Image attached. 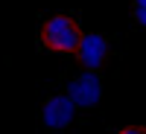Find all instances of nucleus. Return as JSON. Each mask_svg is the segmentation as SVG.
<instances>
[{
  "label": "nucleus",
  "mask_w": 146,
  "mask_h": 134,
  "mask_svg": "<svg viewBox=\"0 0 146 134\" xmlns=\"http://www.w3.org/2000/svg\"><path fill=\"white\" fill-rule=\"evenodd\" d=\"M82 41L79 23L67 15H56L50 20H44L41 26V44L53 53H76V47Z\"/></svg>",
  "instance_id": "f257e3e1"
},
{
  "label": "nucleus",
  "mask_w": 146,
  "mask_h": 134,
  "mask_svg": "<svg viewBox=\"0 0 146 134\" xmlns=\"http://www.w3.org/2000/svg\"><path fill=\"white\" fill-rule=\"evenodd\" d=\"M67 96L73 99L76 108H94L102 99V79L96 76V70H88L82 76H76L73 84L67 88Z\"/></svg>",
  "instance_id": "f03ea898"
},
{
  "label": "nucleus",
  "mask_w": 146,
  "mask_h": 134,
  "mask_svg": "<svg viewBox=\"0 0 146 134\" xmlns=\"http://www.w3.org/2000/svg\"><path fill=\"white\" fill-rule=\"evenodd\" d=\"M73 114H76V105H73V99L67 93H58V96H50V99L44 102L41 108V119H44V125L47 128H67L73 123Z\"/></svg>",
  "instance_id": "7ed1b4c3"
},
{
  "label": "nucleus",
  "mask_w": 146,
  "mask_h": 134,
  "mask_svg": "<svg viewBox=\"0 0 146 134\" xmlns=\"http://www.w3.org/2000/svg\"><path fill=\"white\" fill-rule=\"evenodd\" d=\"M76 55L79 61L88 67V70H100L105 55H108V38L100 32H91V35H82V41L76 47Z\"/></svg>",
  "instance_id": "20e7f679"
},
{
  "label": "nucleus",
  "mask_w": 146,
  "mask_h": 134,
  "mask_svg": "<svg viewBox=\"0 0 146 134\" xmlns=\"http://www.w3.org/2000/svg\"><path fill=\"white\" fill-rule=\"evenodd\" d=\"M131 9H135V20L140 23V26H146V0H135Z\"/></svg>",
  "instance_id": "39448f33"
}]
</instances>
